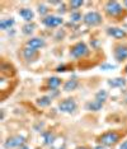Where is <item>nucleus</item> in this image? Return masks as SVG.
<instances>
[{
    "instance_id": "f257e3e1",
    "label": "nucleus",
    "mask_w": 127,
    "mask_h": 149,
    "mask_svg": "<svg viewBox=\"0 0 127 149\" xmlns=\"http://www.w3.org/2000/svg\"><path fill=\"white\" fill-rule=\"evenodd\" d=\"M119 141V135L116 133V131H107V133L102 134L99 136V143L101 145H104V147H113Z\"/></svg>"
},
{
    "instance_id": "f03ea898",
    "label": "nucleus",
    "mask_w": 127,
    "mask_h": 149,
    "mask_svg": "<svg viewBox=\"0 0 127 149\" xmlns=\"http://www.w3.org/2000/svg\"><path fill=\"white\" fill-rule=\"evenodd\" d=\"M23 145H26V138L22 135H13L4 141L3 147L4 149H19Z\"/></svg>"
},
{
    "instance_id": "7ed1b4c3",
    "label": "nucleus",
    "mask_w": 127,
    "mask_h": 149,
    "mask_svg": "<svg viewBox=\"0 0 127 149\" xmlns=\"http://www.w3.org/2000/svg\"><path fill=\"white\" fill-rule=\"evenodd\" d=\"M89 54V49L85 42H78L70 49V55L74 59H81Z\"/></svg>"
},
{
    "instance_id": "20e7f679",
    "label": "nucleus",
    "mask_w": 127,
    "mask_h": 149,
    "mask_svg": "<svg viewBox=\"0 0 127 149\" xmlns=\"http://www.w3.org/2000/svg\"><path fill=\"white\" fill-rule=\"evenodd\" d=\"M104 10L109 17H119L122 14L123 9L118 1H107L104 5Z\"/></svg>"
},
{
    "instance_id": "39448f33",
    "label": "nucleus",
    "mask_w": 127,
    "mask_h": 149,
    "mask_svg": "<svg viewBox=\"0 0 127 149\" xmlns=\"http://www.w3.org/2000/svg\"><path fill=\"white\" fill-rule=\"evenodd\" d=\"M83 22L89 27H95L102 23V15L98 12H88L83 17Z\"/></svg>"
},
{
    "instance_id": "423d86ee",
    "label": "nucleus",
    "mask_w": 127,
    "mask_h": 149,
    "mask_svg": "<svg viewBox=\"0 0 127 149\" xmlns=\"http://www.w3.org/2000/svg\"><path fill=\"white\" fill-rule=\"evenodd\" d=\"M59 110L65 113H71L76 110V102L72 98H66L59 103Z\"/></svg>"
},
{
    "instance_id": "0eeeda50",
    "label": "nucleus",
    "mask_w": 127,
    "mask_h": 149,
    "mask_svg": "<svg viewBox=\"0 0 127 149\" xmlns=\"http://www.w3.org/2000/svg\"><path fill=\"white\" fill-rule=\"evenodd\" d=\"M42 23H43V26L48 27V28H55V27H59L62 24L64 19L57 15H47L42 19Z\"/></svg>"
},
{
    "instance_id": "6e6552de",
    "label": "nucleus",
    "mask_w": 127,
    "mask_h": 149,
    "mask_svg": "<svg viewBox=\"0 0 127 149\" xmlns=\"http://www.w3.org/2000/svg\"><path fill=\"white\" fill-rule=\"evenodd\" d=\"M115 59L117 61H123L127 59V46L126 45H117L115 47Z\"/></svg>"
},
{
    "instance_id": "1a4fd4ad",
    "label": "nucleus",
    "mask_w": 127,
    "mask_h": 149,
    "mask_svg": "<svg viewBox=\"0 0 127 149\" xmlns=\"http://www.w3.org/2000/svg\"><path fill=\"white\" fill-rule=\"evenodd\" d=\"M107 35L113 37V38H116V40H119V38L126 37V32H125V29L118 28V27H108V28H107Z\"/></svg>"
},
{
    "instance_id": "9d476101",
    "label": "nucleus",
    "mask_w": 127,
    "mask_h": 149,
    "mask_svg": "<svg viewBox=\"0 0 127 149\" xmlns=\"http://www.w3.org/2000/svg\"><path fill=\"white\" fill-rule=\"evenodd\" d=\"M27 47H29V49L32 50H36V51H38L39 49H42L43 46H45V41H43L42 38H39V37H33V38L28 40L27 41Z\"/></svg>"
},
{
    "instance_id": "9b49d317",
    "label": "nucleus",
    "mask_w": 127,
    "mask_h": 149,
    "mask_svg": "<svg viewBox=\"0 0 127 149\" xmlns=\"http://www.w3.org/2000/svg\"><path fill=\"white\" fill-rule=\"evenodd\" d=\"M108 86L112 88H125L126 87V79L125 78H113L108 79Z\"/></svg>"
},
{
    "instance_id": "f8f14e48",
    "label": "nucleus",
    "mask_w": 127,
    "mask_h": 149,
    "mask_svg": "<svg viewBox=\"0 0 127 149\" xmlns=\"http://www.w3.org/2000/svg\"><path fill=\"white\" fill-rule=\"evenodd\" d=\"M79 86V80L76 78H72V79L68 80L65 84H64V92H71V91H75Z\"/></svg>"
},
{
    "instance_id": "ddd939ff",
    "label": "nucleus",
    "mask_w": 127,
    "mask_h": 149,
    "mask_svg": "<svg viewBox=\"0 0 127 149\" xmlns=\"http://www.w3.org/2000/svg\"><path fill=\"white\" fill-rule=\"evenodd\" d=\"M19 15L22 17L23 19H24L26 22H28V23H31L32 22V19L35 18V13H33L31 9H28V8H23L19 10Z\"/></svg>"
},
{
    "instance_id": "4468645a",
    "label": "nucleus",
    "mask_w": 127,
    "mask_h": 149,
    "mask_svg": "<svg viewBox=\"0 0 127 149\" xmlns=\"http://www.w3.org/2000/svg\"><path fill=\"white\" fill-rule=\"evenodd\" d=\"M22 54H23V57H24L26 60H33V59H36V56H37V51H36V50H32L27 46L23 49Z\"/></svg>"
},
{
    "instance_id": "2eb2a0df",
    "label": "nucleus",
    "mask_w": 127,
    "mask_h": 149,
    "mask_svg": "<svg viewBox=\"0 0 127 149\" xmlns=\"http://www.w3.org/2000/svg\"><path fill=\"white\" fill-rule=\"evenodd\" d=\"M14 24H15V21L13 18L1 19V22H0V29H1V31H8V29H10Z\"/></svg>"
},
{
    "instance_id": "dca6fc26",
    "label": "nucleus",
    "mask_w": 127,
    "mask_h": 149,
    "mask_svg": "<svg viewBox=\"0 0 127 149\" xmlns=\"http://www.w3.org/2000/svg\"><path fill=\"white\" fill-rule=\"evenodd\" d=\"M86 110H89V111H94V112H97V111H99L101 108L103 107V103L102 102H99V101H90V102L86 103Z\"/></svg>"
},
{
    "instance_id": "f3484780",
    "label": "nucleus",
    "mask_w": 127,
    "mask_h": 149,
    "mask_svg": "<svg viewBox=\"0 0 127 149\" xmlns=\"http://www.w3.org/2000/svg\"><path fill=\"white\" fill-rule=\"evenodd\" d=\"M47 86L51 88V89H57V88L61 86V79L60 78H57V77H51L50 79L47 80Z\"/></svg>"
},
{
    "instance_id": "a211bd4d",
    "label": "nucleus",
    "mask_w": 127,
    "mask_h": 149,
    "mask_svg": "<svg viewBox=\"0 0 127 149\" xmlns=\"http://www.w3.org/2000/svg\"><path fill=\"white\" fill-rule=\"evenodd\" d=\"M42 138H43V143L46 145H51L53 141H55V135H53L51 131H45V133H42Z\"/></svg>"
},
{
    "instance_id": "6ab92c4d",
    "label": "nucleus",
    "mask_w": 127,
    "mask_h": 149,
    "mask_svg": "<svg viewBox=\"0 0 127 149\" xmlns=\"http://www.w3.org/2000/svg\"><path fill=\"white\" fill-rule=\"evenodd\" d=\"M52 102V97L51 96H43L41 98H38L37 100V104L39 107H47L50 106Z\"/></svg>"
},
{
    "instance_id": "aec40b11",
    "label": "nucleus",
    "mask_w": 127,
    "mask_h": 149,
    "mask_svg": "<svg viewBox=\"0 0 127 149\" xmlns=\"http://www.w3.org/2000/svg\"><path fill=\"white\" fill-rule=\"evenodd\" d=\"M36 29V24L35 23H27L22 27V32L24 33V35H32L33 32H35Z\"/></svg>"
},
{
    "instance_id": "412c9836",
    "label": "nucleus",
    "mask_w": 127,
    "mask_h": 149,
    "mask_svg": "<svg viewBox=\"0 0 127 149\" xmlns=\"http://www.w3.org/2000/svg\"><path fill=\"white\" fill-rule=\"evenodd\" d=\"M107 97H108V93H107V91L102 89V91H99V92H97L94 100L95 101H99V102H102V103H104V101L107 100Z\"/></svg>"
},
{
    "instance_id": "4be33fe9",
    "label": "nucleus",
    "mask_w": 127,
    "mask_h": 149,
    "mask_svg": "<svg viewBox=\"0 0 127 149\" xmlns=\"http://www.w3.org/2000/svg\"><path fill=\"white\" fill-rule=\"evenodd\" d=\"M83 5H84V1H81V0H71L70 1V6L74 9V12H78V9L81 8Z\"/></svg>"
},
{
    "instance_id": "5701e85b",
    "label": "nucleus",
    "mask_w": 127,
    "mask_h": 149,
    "mask_svg": "<svg viewBox=\"0 0 127 149\" xmlns=\"http://www.w3.org/2000/svg\"><path fill=\"white\" fill-rule=\"evenodd\" d=\"M70 19H71V22H80L81 21V13L79 12H71V14H70Z\"/></svg>"
},
{
    "instance_id": "b1692460",
    "label": "nucleus",
    "mask_w": 127,
    "mask_h": 149,
    "mask_svg": "<svg viewBox=\"0 0 127 149\" xmlns=\"http://www.w3.org/2000/svg\"><path fill=\"white\" fill-rule=\"evenodd\" d=\"M38 13L41 15H46L48 13V8H47V6H45V5H39L38 6ZM46 17H47V15H46Z\"/></svg>"
},
{
    "instance_id": "393cba45",
    "label": "nucleus",
    "mask_w": 127,
    "mask_h": 149,
    "mask_svg": "<svg viewBox=\"0 0 127 149\" xmlns=\"http://www.w3.org/2000/svg\"><path fill=\"white\" fill-rule=\"evenodd\" d=\"M101 69L102 70H112V69H116V65H113V64H102Z\"/></svg>"
},
{
    "instance_id": "a878e982",
    "label": "nucleus",
    "mask_w": 127,
    "mask_h": 149,
    "mask_svg": "<svg viewBox=\"0 0 127 149\" xmlns=\"http://www.w3.org/2000/svg\"><path fill=\"white\" fill-rule=\"evenodd\" d=\"M56 72H59V73H64V72H66V66H57L56 68Z\"/></svg>"
},
{
    "instance_id": "bb28decb",
    "label": "nucleus",
    "mask_w": 127,
    "mask_h": 149,
    "mask_svg": "<svg viewBox=\"0 0 127 149\" xmlns=\"http://www.w3.org/2000/svg\"><path fill=\"white\" fill-rule=\"evenodd\" d=\"M118 149H127V140H125V141H122L121 144H119V147H118Z\"/></svg>"
},
{
    "instance_id": "cd10ccee",
    "label": "nucleus",
    "mask_w": 127,
    "mask_h": 149,
    "mask_svg": "<svg viewBox=\"0 0 127 149\" xmlns=\"http://www.w3.org/2000/svg\"><path fill=\"white\" fill-rule=\"evenodd\" d=\"M94 149H108V148L104 147V145H101V144H99V145H97V147H94Z\"/></svg>"
},
{
    "instance_id": "c85d7f7f",
    "label": "nucleus",
    "mask_w": 127,
    "mask_h": 149,
    "mask_svg": "<svg viewBox=\"0 0 127 149\" xmlns=\"http://www.w3.org/2000/svg\"><path fill=\"white\" fill-rule=\"evenodd\" d=\"M19 149H31V148H29L28 145H23V147H22V148H19Z\"/></svg>"
},
{
    "instance_id": "c756f323",
    "label": "nucleus",
    "mask_w": 127,
    "mask_h": 149,
    "mask_svg": "<svg viewBox=\"0 0 127 149\" xmlns=\"http://www.w3.org/2000/svg\"><path fill=\"white\" fill-rule=\"evenodd\" d=\"M75 149H88L86 147H78V148H75Z\"/></svg>"
},
{
    "instance_id": "7c9ffc66",
    "label": "nucleus",
    "mask_w": 127,
    "mask_h": 149,
    "mask_svg": "<svg viewBox=\"0 0 127 149\" xmlns=\"http://www.w3.org/2000/svg\"><path fill=\"white\" fill-rule=\"evenodd\" d=\"M123 6H125V8L127 9V1H125V3H123Z\"/></svg>"
},
{
    "instance_id": "2f4dec72",
    "label": "nucleus",
    "mask_w": 127,
    "mask_h": 149,
    "mask_svg": "<svg viewBox=\"0 0 127 149\" xmlns=\"http://www.w3.org/2000/svg\"><path fill=\"white\" fill-rule=\"evenodd\" d=\"M125 73H126V74H127V65H126V66H125Z\"/></svg>"
},
{
    "instance_id": "473e14b6",
    "label": "nucleus",
    "mask_w": 127,
    "mask_h": 149,
    "mask_svg": "<svg viewBox=\"0 0 127 149\" xmlns=\"http://www.w3.org/2000/svg\"><path fill=\"white\" fill-rule=\"evenodd\" d=\"M126 101H127V97H126Z\"/></svg>"
}]
</instances>
